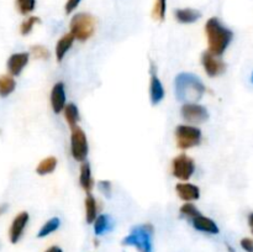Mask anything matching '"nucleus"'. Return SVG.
I'll return each instance as SVG.
<instances>
[{
  "label": "nucleus",
  "mask_w": 253,
  "mask_h": 252,
  "mask_svg": "<svg viewBox=\"0 0 253 252\" xmlns=\"http://www.w3.org/2000/svg\"><path fill=\"white\" fill-rule=\"evenodd\" d=\"M205 34L208 37V47L210 53L220 57L225 53L234 39V32L227 29L217 17H211L205 25Z\"/></svg>",
  "instance_id": "f257e3e1"
},
{
  "label": "nucleus",
  "mask_w": 253,
  "mask_h": 252,
  "mask_svg": "<svg viewBox=\"0 0 253 252\" xmlns=\"http://www.w3.org/2000/svg\"><path fill=\"white\" fill-rule=\"evenodd\" d=\"M174 90L178 100L184 104L197 103L205 94V85L198 76L193 73H179L175 77Z\"/></svg>",
  "instance_id": "f03ea898"
},
{
  "label": "nucleus",
  "mask_w": 253,
  "mask_h": 252,
  "mask_svg": "<svg viewBox=\"0 0 253 252\" xmlns=\"http://www.w3.org/2000/svg\"><path fill=\"white\" fill-rule=\"evenodd\" d=\"M153 232L155 229L151 224H143L135 226L130 234L124 237V246H131L137 249L138 252H153Z\"/></svg>",
  "instance_id": "7ed1b4c3"
},
{
  "label": "nucleus",
  "mask_w": 253,
  "mask_h": 252,
  "mask_svg": "<svg viewBox=\"0 0 253 252\" xmlns=\"http://www.w3.org/2000/svg\"><path fill=\"white\" fill-rule=\"evenodd\" d=\"M71 34L78 41L84 42L90 39L95 32L96 20L93 15L88 12H79L74 15L71 20Z\"/></svg>",
  "instance_id": "20e7f679"
},
{
  "label": "nucleus",
  "mask_w": 253,
  "mask_h": 252,
  "mask_svg": "<svg viewBox=\"0 0 253 252\" xmlns=\"http://www.w3.org/2000/svg\"><path fill=\"white\" fill-rule=\"evenodd\" d=\"M202 130L197 126L179 125L175 128V142L180 150H189L202 142Z\"/></svg>",
  "instance_id": "39448f33"
},
{
  "label": "nucleus",
  "mask_w": 253,
  "mask_h": 252,
  "mask_svg": "<svg viewBox=\"0 0 253 252\" xmlns=\"http://www.w3.org/2000/svg\"><path fill=\"white\" fill-rule=\"evenodd\" d=\"M71 152L74 160L78 161V162H84L89 152L86 135L78 125L72 127Z\"/></svg>",
  "instance_id": "423d86ee"
},
{
  "label": "nucleus",
  "mask_w": 253,
  "mask_h": 252,
  "mask_svg": "<svg viewBox=\"0 0 253 252\" xmlns=\"http://www.w3.org/2000/svg\"><path fill=\"white\" fill-rule=\"evenodd\" d=\"M172 172L175 178L180 180H188L195 172V163L193 158L187 155H179L172 161Z\"/></svg>",
  "instance_id": "0eeeda50"
},
{
  "label": "nucleus",
  "mask_w": 253,
  "mask_h": 252,
  "mask_svg": "<svg viewBox=\"0 0 253 252\" xmlns=\"http://www.w3.org/2000/svg\"><path fill=\"white\" fill-rule=\"evenodd\" d=\"M180 114H182V118L192 125H200L209 119V113L205 106L197 103L184 104L180 109Z\"/></svg>",
  "instance_id": "6e6552de"
},
{
  "label": "nucleus",
  "mask_w": 253,
  "mask_h": 252,
  "mask_svg": "<svg viewBox=\"0 0 253 252\" xmlns=\"http://www.w3.org/2000/svg\"><path fill=\"white\" fill-rule=\"evenodd\" d=\"M202 64L205 73L209 77H217L226 71V64L220 57L210 53L209 51L202 54Z\"/></svg>",
  "instance_id": "1a4fd4ad"
},
{
  "label": "nucleus",
  "mask_w": 253,
  "mask_h": 252,
  "mask_svg": "<svg viewBox=\"0 0 253 252\" xmlns=\"http://www.w3.org/2000/svg\"><path fill=\"white\" fill-rule=\"evenodd\" d=\"M30 215L27 211H21L14 217L9 229V239L11 244H17L24 235L25 229L29 224Z\"/></svg>",
  "instance_id": "9d476101"
},
{
  "label": "nucleus",
  "mask_w": 253,
  "mask_h": 252,
  "mask_svg": "<svg viewBox=\"0 0 253 252\" xmlns=\"http://www.w3.org/2000/svg\"><path fill=\"white\" fill-rule=\"evenodd\" d=\"M151 82H150V98L152 105H157L165 98V88H163V84L161 82V79L158 78L157 73H156V67L153 66V63L151 64Z\"/></svg>",
  "instance_id": "9b49d317"
},
{
  "label": "nucleus",
  "mask_w": 253,
  "mask_h": 252,
  "mask_svg": "<svg viewBox=\"0 0 253 252\" xmlns=\"http://www.w3.org/2000/svg\"><path fill=\"white\" fill-rule=\"evenodd\" d=\"M30 53L27 52H19V53H14L9 57L7 59V71H9L10 76L17 77L21 74L26 64L29 63Z\"/></svg>",
  "instance_id": "f8f14e48"
},
{
  "label": "nucleus",
  "mask_w": 253,
  "mask_h": 252,
  "mask_svg": "<svg viewBox=\"0 0 253 252\" xmlns=\"http://www.w3.org/2000/svg\"><path fill=\"white\" fill-rule=\"evenodd\" d=\"M51 106L54 114L62 113L66 106V89H64V84L62 82L56 83L52 88Z\"/></svg>",
  "instance_id": "ddd939ff"
},
{
  "label": "nucleus",
  "mask_w": 253,
  "mask_h": 252,
  "mask_svg": "<svg viewBox=\"0 0 253 252\" xmlns=\"http://www.w3.org/2000/svg\"><path fill=\"white\" fill-rule=\"evenodd\" d=\"M192 221L193 227L195 230L200 232H205V234H211V235H217L220 232L219 226L216 225V222L214 220H211L210 217L204 216L203 214L198 215L194 219L190 220Z\"/></svg>",
  "instance_id": "4468645a"
},
{
  "label": "nucleus",
  "mask_w": 253,
  "mask_h": 252,
  "mask_svg": "<svg viewBox=\"0 0 253 252\" xmlns=\"http://www.w3.org/2000/svg\"><path fill=\"white\" fill-rule=\"evenodd\" d=\"M175 192L184 202H193L200 198V189L192 183H178L175 184Z\"/></svg>",
  "instance_id": "2eb2a0df"
},
{
  "label": "nucleus",
  "mask_w": 253,
  "mask_h": 252,
  "mask_svg": "<svg viewBox=\"0 0 253 252\" xmlns=\"http://www.w3.org/2000/svg\"><path fill=\"white\" fill-rule=\"evenodd\" d=\"M94 232L96 236H101V235L106 234V232L111 231L114 229V220L109 215L103 214L96 216L94 220Z\"/></svg>",
  "instance_id": "dca6fc26"
},
{
  "label": "nucleus",
  "mask_w": 253,
  "mask_h": 252,
  "mask_svg": "<svg viewBox=\"0 0 253 252\" xmlns=\"http://www.w3.org/2000/svg\"><path fill=\"white\" fill-rule=\"evenodd\" d=\"M74 37L73 35L69 32V34L63 35V36L59 39V41L57 42L56 44V57H57V61L62 62L63 61L64 56L67 54V52L71 49V47L73 46V42H74Z\"/></svg>",
  "instance_id": "f3484780"
},
{
  "label": "nucleus",
  "mask_w": 253,
  "mask_h": 252,
  "mask_svg": "<svg viewBox=\"0 0 253 252\" xmlns=\"http://www.w3.org/2000/svg\"><path fill=\"white\" fill-rule=\"evenodd\" d=\"M175 19L180 22V24H193V22L198 21L202 17V12L199 10L190 9V7H185V9H178L175 10Z\"/></svg>",
  "instance_id": "a211bd4d"
},
{
  "label": "nucleus",
  "mask_w": 253,
  "mask_h": 252,
  "mask_svg": "<svg viewBox=\"0 0 253 252\" xmlns=\"http://www.w3.org/2000/svg\"><path fill=\"white\" fill-rule=\"evenodd\" d=\"M79 184L85 190L86 193H90L94 187V180L91 177V169L88 162H82L81 166V175H79Z\"/></svg>",
  "instance_id": "6ab92c4d"
},
{
  "label": "nucleus",
  "mask_w": 253,
  "mask_h": 252,
  "mask_svg": "<svg viewBox=\"0 0 253 252\" xmlns=\"http://www.w3.org/2000/svg\"><path fill=\"white\" fill-rule=\"evenodd\" d=\"M15 88H16V82H15L14 77L10 74L0 76V96L1 98H6L10 94L14 93Z\"/></svg>",
  "instance_id": "aec40b11"
},
{
  "label": "nucleus",
  "mask_w": 253,
  "mask_h": 252,
  "mask_svg": "<svg viewBox=\"0 0 253 252\" xmlns=\"http://www.w3.org/2000/svg\"><path fill=\"white\" fill-rule=\"evenodd\" d=\"M85 219L88 224H93L94 220L96 219V214H98V207H96L95 198L91 195V193H86L85 202Z\"/></svg>",
  "instance_id": "412c9836"
},
{
  "label": "nucleus",
  "mask_w": 253,
  "mask_h": 252,
  "mask_svg": "<svg viewBox=\"0 0 253 252\" xmlns=\"http://www.w3.org/2000/svg\"><path fill=\"white\" fill-rule=\"evenodd\" d=\"M63 114H64V119H66L67 124L69 125V127H74V126L78 125L79 121V110L77 108L76 104L69 103L66 104L63 109Z\"/></svg>",
  "instance_id": "4be33fe9"
},
{
  "label": "nucleus",
  "mask_w": 253,
  "mask_h": 252,
  "mask_svg": "<svg viewBox=\"0 0 253 252\" xmlns=\"http://www.w3.org/2000/svg\"><path fill=\"white\" fill-rule=\"evenodd\" d=\"M57 167V158L46 157L37 165L36 172L40 175H46L53 172Z\"/></svg>",
  "instance_id": "5701e85b"
},
{
  "label": "nucleus",
  "mask_w": 253,
  "mask_h": 252,
  "mask_svg": "<svg viewBox=\"0 0 253 252\" xmlns=\"http://www.w3.org/2000/svg\"><path fill=\"white\" fill-rule=\"evenodd\" d=\"M59 225H61V220H59V217H52V219H49L48 221L44 222V224L42 225L39 234H37V237L43 239V237H47L48 235L53 234L56 230H58Z\"/></svg>",
  "instance_id": "b1692460"
},
{
  "label": "nucleus",
  "mask_w": 253,
  "mask_h": 252,
  "mask_svg": "<svg viewBox=\"0 0 253 252\" xmlns=\"http://www.w3.org/2000/svg\"><path fill=\"white\" fill-rule=\"evenodd\" d=\"M167 11V0H156L152 10V17L158 21H163Z\"/></svg>",
  "instance_id": "393cba45"
},
{
  "label": "nucleus",
  "mask_w": 253,
  "mask_h": 252,
  "mask_svg": "<svg viewBox=\"0 0 253 252\" xmlns=\"http://www.w3.org/2000/svg\"><path fill=\"white\" fill-rule=\"evenodd\" d=\"M36 6V0H16V7L21 15H29Z\"/></svg>",
  "instance_id": "a878e982"
},
{
  "label": "nucleus",
  "mask_w": 253,
  "mask_h": 252,
  "mask_svg": "<svg viewBox=\"0 0 253 252\" xmlns=\"http://www.w3.org/2000/svg\"><path fill=\"white\" fill-rule=\"evenodd\" d=\"M40 22H41L40 17H37V16L27 17V19L22 22L21 26H20V34H21L22 36H26V35H29L30 32L32 31V29H34L35 25L40 24Z\"/></svg>",
  "instance_id": "bb28decb"
},
{
  "label": "nucleus",
  "mask_w": 253,
  "mask_h": 252,
  "mask_svg": "<svg viewBox=\"0 0 253 252\" xmlns=\"http://www.w3.org/2000/svg\"><path fill=\"white\" fill-rule=\"evenodd\" d=\"M179 211H180V214L183 215V216L188 217L189 220L194 219L195 216H198V215L202 214V212L198 210V208L195 207V205H193L192 203H185L184 205H182V207H180V209H179Z\"/></svg>",
  "instance_id": "cd10ccee"
},
{
  "label": "nucleus",
  "mask_w": 253,
  "mask_h": 252,
  "mask_svg": "<svg viewBox=\"0 0 253 252\" xmlns=\"http://www.w3.org/2000/svg\"><path fill=\"white\" fill-rule=\"evenodd\" d=\"M30 53L35 57V58L39 59H48L49 58V51L44 46L41 44H35L30 49Z\"/></svg>",
  "instance_id": "c85d7f7f"
},
{
  "label": "nucleus",
  "mask_w": 253,
  "mask_h": 252,
  "mask_svg": "<svg viewBox=\"0 0 253 252\" xmlns=\"http://www.w3.org/2000/svg\"><path fill=\"white\" fill-rule=\"evenodd\" d=\"M98 188L105 197L110 198L111 193H113V185H111L110 180H99Z\"/></svg>",
  "instance_id": "c756f323"
},
{
  "label": "nucleus",
  "mask_w": 253,
  "mask_h": 252,
  "mask_svg": "<svg viewBox=\"0 0 253 252\" xmlns=\"http://www.w3.org/2000/svg\"><path fill=\"white\" fill-rule=\"evenodd\" d=\"M81 1L82 0H67L66 5H64V11H66V14H72L78 7Z\"/></svg>",
  "instance_id": "7c9ffc66"
},
{
  "label": "nucleus",
  "mask_w": 253,
  "mask_h": 252,
  "mask_svg": "<svg viewBox=\"0 0 253 252\" xmlns=\"http://www.w3.org/2000/svg\"><path fill=\"white\" fill-rule=\"evenodd\" d=\"M241 247L246 252H253V240L250 237H245L241 240Z\"/></svg>",
  "instance_id": "2f4dec72"
},
{
  "label": "nucleus",
  "mask_w": 253,
  "mask_h": 252,
  "mask_svg": "<svg viewBox=\"0 0 253 252\" xmlns=\"http://www.w3.org/2000/svg\"><path fill=\"white\" fill-rule=\"evenodd\" d=\"M44 252H63V250H62L59 246H51L48 247Z\"/></svg>",
  "instance_id": "473e14b6"
},
{
  "label": "nucleus",
  "mask_w": 253,
  "mask_h": 252,
  "mask_svg": "<svg viewBox=\"0 0 253 252\" xmlns=\"http://www.w3.org/2000/svg\"><path fill=\"white\" fill-rule=\"evenodd\" d=\"M249 225H250V229H251V232L253 234V212L249 215Z\"/></svg>",
  "instance_id": "72a5a7b5"
},
{
  "label": "nucleus",
  "mask_w": 253,
  "mask_h": 252,
  "mask_svg": "<svg viewBox=\"0 0 253 252\" xmlns=\"http://www.w3.org/2000/svg\"><path fill=\"white\" fill-rule=\"evenodd\" d=\"M6 210H7V205L6 204H0V215L4 214Z\"/></svg>",
  "instance_id": "f704fd0d"
},
{
  "label": "nucleus",
  "mask_w": 253,
  "mask_h": 252,
  "mask_svg": "<svg viewBox=\"0 0 253 252\" xmlns=\"http://www.w3.org/2000/svg\"><path fill=\"white\" fill-rule=\"evenodd\" d=\"M251 83L253 84V72H252V74H251Z\"/></svg>",
  "instance_id": "c9c22d12"
},
{
  "label": "nucleus",
  "mask_w": 253,
  "mask_h": 252,
  "mask_svg": "<svg viewBox=\"0 0 253 252\" xmlns=\"http://www.w3.org/2000/svg\"><path fill=\"white\" fill-rule=\"evenodd\" d=\"M0 247H1V244H0Z\"/></svg>",
  "instance_id": "e433bc0d"
},
{
  "label": "nucleus",
  "mask_w": 253,
  "mask_h": 252,
  "mask_svg": "<svg viewBox=\"0 0 253 252\" xmlns=\"http://www.w3.org/2000/svg\"><path fill=\"white\" fill-rule=\"evenodd\" d=\"M0 132H1V131H0Z\"/></svg>",
  "instance_id": "4c0bfd02"
}]
</instances>
